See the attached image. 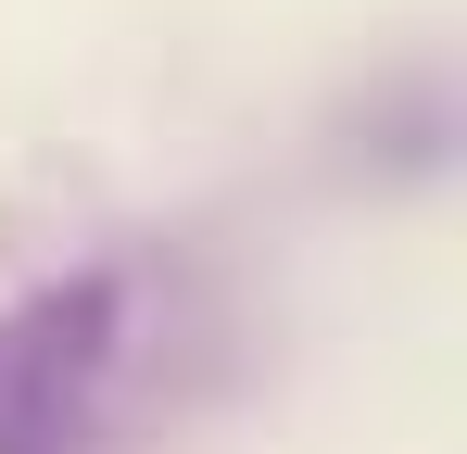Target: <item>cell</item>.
I'll list each match as a JSON object with an SVG mask.
<instances>
[{
  "label": "cell",
  "mask_w": 467,
  "mask_h": 454,
  "mask_svg": "<svg viewBox=\"0 0 467 454\" xmlns=\"http://www.w3.org/2000/svg\"><path fill=\"white\" fill-rule=\"evenodd\" d=\"M77 429H88V391L51 378L13 341V315H0V454H77Z\"/></svg>",
  "instance_id": "cell-1"
}]
</instances>
